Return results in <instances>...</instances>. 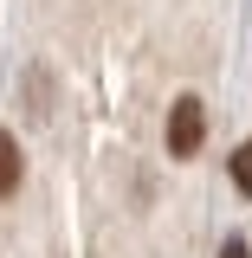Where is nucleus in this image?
<instances>
[{"label": "nucleus", "instance_id": "nucleus-1", "mask_svg": "<svg viewBox=\"0 0 252 258\" xmlns=\"http://www.w3.org/2000/svg\"><path fill=\"white\" fill-rule=\"evenodd\" d=\"M200 142H207V103L200 97H175V110H168V155L194 161Z\"/></svg>", "mask_w": 252, "mask_h": 258}, {"label": "nucleus", "instance_id": "nucleus-2", "mask_svg": "<svg viewBox=\"0 0 252 258\" xmlns=\"http://www.w3.org/2000/svg\"><path fill=\"white\" fill-rule=\"evenodd\" d=\"M7 194H20V142L0 129V200Z\"/></svg>", "mask_w": 252, "mask_h": 258}, {"label": "nucleus", "instance_id": "nucleus-3", "mask_svg": "<svg viewBox=\"0 0 252 258\" xmlns=\"http://www.w3.org/2000/svg\"><path fill=\"white\" fill-rule=\"evenodd\" d=\"M233 187L252 194V142H239V149H233Z\"/></svg>", "mask_w": 252, "mask_h": 258}, {"label": "nucleus", "instance_id": "nucleus-4", "mask_svg": "<svg viewBox=\"0 0 252 258\" xmlns=\"http://www.w3.org/2000/svg\"><path fill=\"white\" fill-rule=\"evenodd\" d=\"M220 258H252V245H246V239H226V245H220Z\"/></svg>", "mask_w": 252, "mask_h": 258}]
</instances>
